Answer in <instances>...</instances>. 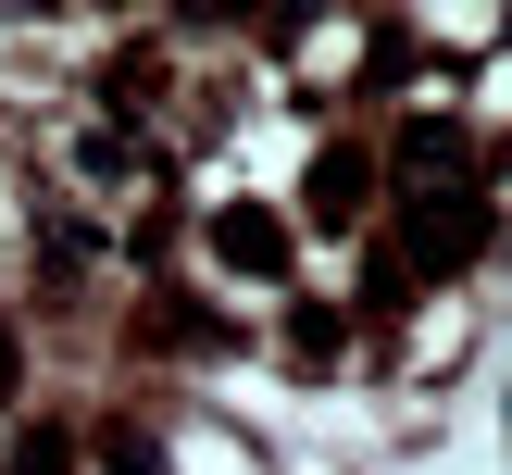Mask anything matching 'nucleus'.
<instances>
[{"label": "nucleus", "instance_id": "f257e3e1", "mask_svg": "<svg viewBox=\"0 0 512 475\" xmlns=\"http://www.w3.org/2000/svg\"><path fill=\"white\" fill-rule=\"evenodd\" d=\"M175 475H263V463H250L225 425H188V438H175Z\"/></svg>", "mask_w": 512, "mask_h": 475}, {"label": "nucleus", "instance_id": "f03ea898", "mask_svg": "<svg viewBox=\"0 0 512 475\" xmlns=\"http://www.w3.org/2000/svg\"><path fill=\"white\" fill-rule=\"evenodd\" d=\"M0 263H13V200H0Z\"/></svg>", "mask_w": 512, "mask_h": 475}]
</instances>
